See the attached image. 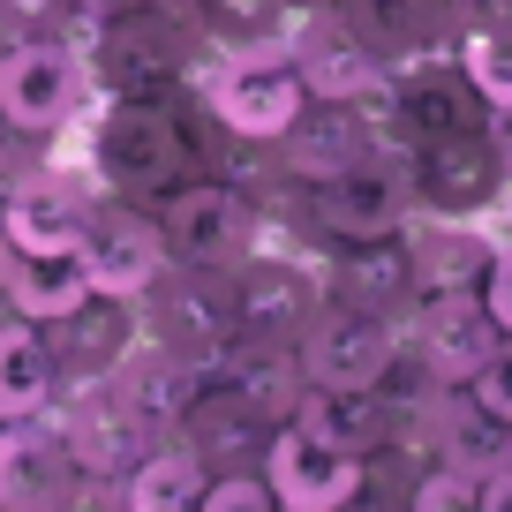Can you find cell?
<instances>
[{
    "label": "cell",
    "mask_w": 512,
    "mask_h": 512,
    "mask_svg": "<svg viewBox=\"0 0 512 512\" xmlns=\"http://www.w3.org/2000/svg\"><path fill=\"white\" fill-rule=\"evenodd\" d=\"M113 384H121V400L136 407L151 430H174V422L189 415V400L204 392V362L159 347V339H136V354L113 369Z\"/></svg>",
    "instance_id": "603a6c76"
},
{
    "label": "cell",
    "mask_w": 512,
    "mask_h": 512,
    "mask_svg": "<svg viewBox=\"0 0 512 512\" xmlns=\"http://www.w3.org/2000/svg\"><path fill=\"white\" fill-rule=\"evenodd\" d=\"M460 392H467V400H475V407H482V415H497V422H512V332H505V339H497V354H490V362H482V369H475V377H467V384H460Z\"/></svg>",
    "instance_id": "1f68e13d"
},
{
    "label": "cell",
    "mask_w": 512,
    "mask_h": 512,
    "mask_svg": "<svg viewBox=\"0 0 512 512\" xmlns=\"http://www.w3.org/2000/svg\"><path fill=\"white\" fill-rule=\"evenodd\" d=\"M497 339L505 332H497V317L482 309V294H430V302H415V317H407V347L445 384H467L497 354Z\"/></svg>",
    "instance_id": "ac0fdd59"
},
{
    "label": "cell",
    "mask_w": 512,
    "mask_h": 512,
    "mask_svg": "<svg viewBox=\"0 0 512 512\" xmlns=\"http://www.w3.org/2000/svg\"><path fill=\"white\" fill-rule=\"evenodd\" d=\"M68 0H0V38H61Z\"/></svg>",
    "instance_id": "d6a6232c"
},
{
    "label": "cell",
    "mask_w": 512,
    "mask_h": 512,
    "mask_svg": "<svg viewBox=\"0 0 512 512\" xmlns=\"http://www.w3.org/2000/svg\"><path fill=\"white\" fill-rule=\"evenodd\" d=\"M490 249H497V241L475 234V219H430V211H415V219H407V272H415V302H430V294H475Z\"/></svg>",
    "instance_id": "44dd1931"
},
{
    "label": "cell",
    "mask_w": 512,
    "mask_h": 512,
    "mask_svg": "<svg viewBox=\"0 0 512 512\" xmlns=\"http://www.w3.org/2000/svg\"><path fill=\"white\" fill-rule=\"evenodd\" d=\"M53 144H61V136L16 121V113H0V189H16V181H31L38 166H53Z\"/></svg>",
    "instance_id": "4dcf8cb0"
},
{
    "label": "cell",
    "mask_w": 512,
    "mask_h": 512,
    "mask_svg": "<svg viewBox=\"0 0 512 512\" xmlns=\"http://www.w3.org/2000/svg\"><path fill=\"white\" fill-rule=\"evenodd\" d=\"M377 151V136H369V121L347 106V98H309L302 113L287 121V136H279V166H287L294 181H332L347 174L354 159H369Z\"/></svg>",
    "instance_id": "ffe728a7"
},
{
    "label": "cell",
    "mask_w": 512,
    "mask_h": 512,
    "mask_svg": "<svg viewBox=\"0 0 512 512\" xmlns=\"http://www.w3.org/2000/svg\"><path fill=\"white\" fill-rule=\"evenodd\" d=\"M83 166L98 174L106 196H128V204L159 211L196 174L181 106L174 98H98L91 106V159Z\"/></svg>",
    "instance_id": "6da1fadb"
},
{
    "label": "cell",
    "mask_w": 512,
    "mask_h": 512,
    "mask_svg": "<svg viewBox=\"0 0 512 512\" xmlns=\"http://www.w3.org/2000/svg\"><path fill=\"white\" fill-rule=\"evenodd\" d=\"M46 339H53V362H61V377L68 384H98V377H113V369L136 354V339H144V317H136V294H106V287H91L68 317H53L46 324Z\"/></svg>",
    "instance_id": "e0dca14e"
},
{
    "label": "cell",
    "mask_w": 512,
    "mask_h": 512,
    "mask_svg": "<svg viewBox=\"0 0 512 512\" xmlns=\"http://www.w3.org/2000/svg\"><path fill=\"white\" fill-rule=\"evenodd\" d=\"M204 377L226 384V392H234L249 415H264L272 430L294 415V407H302V384H309L287 339H256V332H234V339H226V347L204 362Z\"/></svg>",
    "instance_id": "d6986e66"
},
{
    "label": "cell",
    "mask_w": 512,
    "mask_h": 512,
    "mask_svg": "<svg viewBox=\"0 0 512 512\" xmlns=\"http://www.w3.org/2000/svg\"><path fill=\"white\" fill-rule=\"evenodd\" d=\"M264 482H272L279 512H347L362 490V452L317 437L309 422H279L264 445Z\"/></svg>",
    "instance_id": "9c48e42d"
},
{
    "label": "cell",
    "mask_w": 512,
    "mask_h": 512,
    "mask_svg": "<svg viewBox=\"0 0 512 512\" xmlns=\"http://www.w3.org/2000/svg\"><path fill=\"white\" fill-rule=\"evenodd\" d=\"M317 241L332 249V241H377V234H400L407 219H415V181H407V159H392V151H369V159H354L347 174L317 181Z\"/></svg>",
    "instance_id": "ba28073f"
},
{
    "label": "cell",
    "mask_w": 512,
    "mask_h": 512,
    "mask_svg": "<svg viewBox=\"0 0 512 512\" xmlns=\"http://www.w3.org/2000/svg\"><path fill=\"white\" fill-rule=\"evenodd\" d=\"M91 76H83V53H68L61 38H0V113L46 128H76L91 113Z\"/></svg>",
    "instance_id": "8992f818"
},
{
    "label": "cell",
    "mask_w": 512,
    "mask_h": 512,
    "mask_svg": "<svg viewBox=\"0 0 512 512\" xmlns=\"http://www.w3.org/2000/svg\"><path fill=\"white\" fill-rule=\"evenodd\" d=\"M302 8H332V0H294V16H302Z\"/></svg>",
    "instance_id": "8d00e7d4"
},
{
    "label": "cell",
    "mask_w": 512,
    "mask_h": 512,
    "mask_svg": "<svg viewBox=\"0 0 512 512\" xmlns=\"http://www.w3.org/2000/svg\"><path fill=\"white\" fill-rule=\"evenodd\" d=\"M174 430L196 445V460H204L211 475H219V467H264V445H272V422L249 415V407L211 377H204V392L189 400V415H181Z\"/></svg>",
    "instance_id": "7402d4cb"
},
{
    "label": "cell",
    "mask_w": 512,
    "mask_h": 512,
    "mask_svg": "<svg viewBox=\"0 0 512 512\" xmlns=\"http://www.w3.org/2000/svg\"><path fill=\"white\" fill-rule=\"evenodd\" d=\"M91 294V272H83L76 249H46V256H16L8 272V317H31V324H53Z\"/></svg>",
    "instance_id": "4316f807"
},
{
    "label": "cell",
    "mask_w": 512,
    "mask_h": 512,
    "mask_svg": "<svg viewBox=\"0 0 512 512\" xmlns=\"http://www.w3.org/2000/svg\"><path fill=\"white\" fill-rule=\"evenodd\" d=\"M211 467L196 460V445L181 430H159L144 452H136V467L121 475V512H189L196 490H204Z\"/></svg>",
    "instance_id": "d4e9b609"
},
{
    "label": "cell",
    "mask_w": 512,
    "mask_h": 512,
    "mask_svg": "<svg viewBox=\"0 0 512 512\" xmlns=\"http://www.w3.org/2000/svg\"><path fill=\"white\" fill-rule=\"evenodd\" d=\"M400 347H407L400 317L324 302L317 317L302 324V339H294V362H302L309 384H354V392H369V384H384V369H392Z\"/></svg>",
    "instance_id": "52a82bcc"
},
{
    "label": "cell",
    "mask_w": 512,
    "mask_h": 512,
    "mask_svg": "<svg viewBox=\"0 0 512 512\" xmlns=\"http://www.w3.org/2000/svg\"><path fill=\"white\" fill-rule=\"evenodd\" d=\"M317 279H324V302H347V309H377V317H415V272H407V226L400 234H377V241H332L317 249Z\"/></svg>",
    "instance_id": "2e32d148"
},
{
    "label": "cell",
    "mask_w": 512,
    "mask_h": 512,
    "mask_svg": "<svg viewBox=\"0 0 512 512\" xmlns=\"http://www.w3.org/2000/svg\"><path fill=\"white\" fill-rule=\"evenodd\" d=\"M16 234H8V226H0V317H8V272H16Z\"/></svg>",
    "instance_id": "d590c367"
},
{
    "label": "cell",
    "mask_w": 512,
    "mask_h": 512,
    "mask_svg": "<svg viewBox=\"0 0 512 512\" xmlns=\"http://www.w3.org/2000/svg\"><path fill=\"white\" fill-rule=\"evenodd\" d=\"M460 68L490 106H512V8H475L460 31Z\"/></svg>",
    "instance_id": "f1b7e54d"
},
{
    "label": "cell",
    "mask_w": 512,
    "mask_h": 512,
    "mask_svg": "<svg viewBox=\"0 0 512 512\" xmlns=\"http://www.w3.org/2000/svg\"><path fill=\"white\" fill-rule=\"evenodd\" d=\"M76 256H83V272H91V287L144 294L151 279L166 272L159 211H151V204H128V196H98V211H91V226H83Z\"/></svg>",
    "instance_id": "9a60e30c"
},
{
    "label": "cell",
    "mask_w": 512,
    "mask_h": 512,
    "mask_svg": "<svg viewBox=\"0 0 512 512\" xmlns=\"http://www.w3.org/2000/svg\"><path fill=\"white\" fill-rule=\"evenodd\" d=\"M287 422H309V430L332 437V445L369 452V445L392 437V400H384L377 384H369V392H354V384H302V407H294Z\"/></svg>",
    "instance_id": "484cf974"
},
{
    "label": "cell",
    "mask_w": 512,
    "mask_h": 512,
    "mask_svg": "<svg viewBox=\"0 0 512 512\" xmlns=\"http://www.w3.org/2000/svg\"><path fill=\"white\" fill-rule=\"evenodd\" d=\"M196 68H204V46L181 23H166L159 8L106 16L98 38L83 46V76H91L98 98H181L196 83Z\"/></svg>",
    "instance_id": "7a4b0ae2"
},
{
    "label": "cell",
    "mask_w": 512,
    "mask_h": 512,
    "mask_svg": "<svg viewBox=\"0 0 512 512\" xmlns=\"http://www.w3.org/2000/svg\"><path fill=\"white\" fill-rule=\"evenodd\" d=\"M196 91L211 98V113H219L226 128L264 136V144H279L287 121L317 98L309 76H302V61L287 53V38H279V46H241V53L204 61V68H196Z\"/></svg>",
    "instance_id": "3957f363"
},
{
    "label": "cell",
    "mask_w": 512,
    "mask_h": 512,
    "mask_svg": "<svg viewBox=\"0 0 512 512\" xmlns=\"http://www.w3.org/2000/svg\"><path fill=\"white\" fill-rule=\"evenodd\" d=\"M287 53L302 61V76H309V91H317V98H354L384 68V46H377V31H369L362 0L302 8L294 31H287Z\"/></svg>",
    "instance_id": "7c38bea8"
},
{
    "label": "cell",
    "mask_w": 512,
    "mask_h": 512,
    "mask_svg": "<svg viewBox=\"0 0 512 512\" xmlns=\"http://www.w3.org/2000/svg\"><path fill=\"white\" fill-rule=\"evenodd\" d=\"M98 174L91 166H38L31 181L0 189V226L16 234L23 256H46V249H76L83 226L98 211Z\"/></svg>",
    "instance_id": "4fadbf2b"
},
{
    "label": "cell",
    "mask_w": 512,
    "mask_h": 512,
    "mask_svg": "<svg viewBox=\"0 0 512 512\" xmlns=\"http://www.w3.org/2000/svg\"><path fill=\"white\" fill-rule=\"evenodd\" d=\"M189 512H279V497L264 482V467H219V475H204Z\"/></svg>",
    "instance_id": "f546056e"
},
{
    "label": "cell",
    "mask_w": 512,
    "mask_h": 512,
    "mask_svg": "<svg viewBox=\"0 0 512 512\" xmlns=\"http://www.w3.org/2000/svg\"><path fill=\"white\" fill-rule=\"evenodd\" d=\"M407 181H415V211H430V219H482L505 196V174H497V151L482 128L415 144L407 151Z\"/></svg>",
    "instance_id": "5bb4252c"
},
{
    "label": "cell",
    "mask_w": 512,
    "mask_h": 512,
    "mask_svg": "<svg viewBox=\"0 0 512 512\" xmlns=\"http://www.w3.org/2000/svg\"><path fill=\"white\" fill-rule=\"evenodd\" d=\"M136 317H144V339L189 354V362H211L226 339L241 332L234 309V272H204V264H166L144 294H136Z\"/></svg>",
    "instance_id": "5b68a950"
},
{
    "label": "cell",
    "mask_w": 512,
    "mask_h": 512,
    "mask_svg": "<svg viewBox=\"0 0 512 512\" xmlns=\"http://www.w3.org/2000/svg\"><path fill=\"white\" fill-rule=\"evenodd\" d=\"M159 241H166V264L234 272L241 256L264 249V226H256V204L241 189H226V181H211V174H189L159 204Z\"/></svg>",
    "instance_id": "277c9868"
},
{
    "label": "cell",
    "mask_w": 512,
    "mask_h": 512,
    "mask_svg": "<svg viewBox=\"0 0 512 512\" xmlns=\"http://www.w3.org/2000/svg\"><path fill=\"white\" fill-rule=\"evenodd\" d=\"M83 467L68 452L61 415H16L0 422V512H68Z\"/></svg>",
    "instance_id": "30bf717a"
},
{
    "label": "cell",
    "mask_w": 512,
    "mask_h": 512,
    "mask_svg": "<svg viewBox=\"0 0 512 512\" xmlns=\"http://www.w3.org/2000/svg\"><path fill=\"white\" fill-rule=\"evenodd\" d=\"M234 309H241V332L256 339H302V324L324 309V279H317V256L302 249H264L234 264Z\"/></svg>",
    "instance_id": "8fae6325"
},
{
    "label": "cell",
    "mask_w": 512,
    "mask_h": 512,
    "mask_svg": "<svg viewBox=\"0 0 512 512\" xmlns=\"http://www.w3.org/2000/svg\"><path fill=\"white\" fill-rule=\"evenodd\" d=\"M482 8H512V0H482Z\"/></svg>",
    "instance_id": "74e56055"
},
{
    "label": "cell",
    "mask_w": 512,
    "mask_h": 512,
    "mask_svg": "<svg viewBox=\"0 0 512 512\" xmlns=\"http://www.w3.org/2000/svg\"><path fill=\"white\" fill-rule=\"evenodd\" d=\"M294 31V0H204V61L241 46H279Z\"/></svg>",
    "instance_id": "83f0119b"
},
{
    "label": "cell",
    "mask_w": 512,
    "mask_h": 512,
    "mask_svg": "<svg viewBox=\"0 0 512 512\" xmlns=\"http://www.w3.org/2000/svg\"><path fill=\"white\" fill-rule=\"evenodd\" d=\"M61 392H68V377H61V362H53L46 324H31V317H0V422L46 415Z\"/></svg>",
    "instance_id": "cb8c5ba5"
},
{
    "label": "cell",
    "mask_w": 512,
    "mask_h": 512,
    "mask_svg": "<svg viewBox=\"0 0 512 512\" xmlns=\"http://www.w3.org/2000/svg\"><path fill=\"white\" fill-rule=\"evenodd\" d=\"M482 136H490V151H497V174H505V189H512V106H490Z\"/></svg>",
    "instance_id": "e575fe53"
},
{
    "label": "cell",
    "mask_w": 512,
    "mask_h": 512,
    "mask_svg": "<svg viewBox=\"0 0 512 512\" xmlns=\"http://www.w3.org/2000/svg\"><path fill=\"white\" fill-rule=\"evenodd\" d=\"M482 309L497 317V332H512V241L505 249H490V264H482Z\"/></svg>",
    "instance_id": "836d02e7"
}]
</instances>
